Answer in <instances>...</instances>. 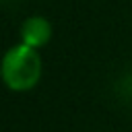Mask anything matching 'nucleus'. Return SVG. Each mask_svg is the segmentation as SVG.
<instances>
[{
  "instance_id": "f257e3e1",
  "label": "nucleus",
  "mask_w": 132,
  "mask_h": 132,
  "mask_svg": "<svg viewBox=\"0 0 132 132\" xmlns=\"http://www.w3.org/2000/svg\"><path fill=\"white\" fill-rule=\"evenodd\" d=\"M2 78L10 91H31L41 78V58L37 50L25 43L8 47L2 58Z\"/></svg>"
},
{
  "instance_id": "f03ea898",
  "label": "nucleus",
  "mask_w": 132,
  "mask_h": 132,
  "mask_svg": "<svg viewBox=\"0 0 132 132\" xmlns=\"http://www.w3.org/2000/svg\"><path fill=\"white\" fill-rule=\"evenodd\" d=\"M52 39V23L45 16H27L21 25V43L39 50Z\"/></svg>"
}]
</instances>
